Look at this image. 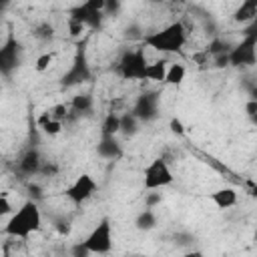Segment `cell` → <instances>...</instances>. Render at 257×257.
Instances as JSON below:
<instances>
[{
	"mask_svg": "<svg viewBox=\"0 0 257 257\" xmlns=\"http://www.w3.org/2000/svg\"><path fill=\"white\" fill-rule=\"evenodd\" d=\"M52 60H54V54H52V52H42V54L36 58V62H34L36 72H44V70H48V66L52 64Z\"/></svg>",
	"mask_w": 257,
	"mask_h": 257,
	"instance_id": "cell-24",
	"label": "cell"
},
{
	"mask_svg": "<svg viewBox=\"0 0 257 257\" xmlns=\"http://www.w3.org/2000/svg\"><path fill=\"white\" fill-rule=\"evenodd\" d=\"M245 112H247L249 118L255 116V114H257V100H247V104H245Z\"/></svg>",
	"mask_w": 257,
	"mask_h": 257,
	"instance_id": "cell-33",
	"label": "cell"
},
{
	"mask_svg": "<svg viewBox=\"0 0 257 257\" xmlns=\"http://www.w3.org/2000/svg\"><path fill=\"white\" fill-rule=\"evenodd\" d=\"M86 30V24H82L80 20H74V18H70L68 16V32H70V36L72 38H78V36H82V32Z\"/></svg>",
	"mask_w": 257,
	"mask_h": 257,
	"instance_id": "cell-25",
	"label": "cell"
},
{
	"mask_svg": "<svg viewBox=\"0 0 257 257\" xmlns=\"http://www.w3.org/2000/svg\"><path fill=\"white\" fill-rule=\"evenodd\" d=\"M96 153H98V157H102V159L116 161V159L122 157V147H120V143L116 141V137L100 135V141H98V145H96Z\"/></svg>",
	"mask_w": 257,
	"mask_h": 257,
	"instance_id": "cell-12",
	"label": "cell"
},
{
	"mask_svg": "<svg viewBox=\"0 0 257 257\" xmlns=\"http://www.w3.org/2000/svg\"><path fill=\"white\" fill-rule=\"evenodd\" d=\"M161 203V193H149V197H147V209H153L155 205H159Z\"/></svg>",
	"mask_w": 257,
	"mask_h": 257,
	"instance_id": "cell-32",
	"label": "cell"
},
{
	"mask_svg": "<svg viewBox=\"0 0 257 257\" xmlns=\"http://www.w3.org/2000/svg\"><path fill=\"white\" fill-rule=\"evenodd\" d=\"M42 167H44V161H42V157H40V153L36 149H28L20 157V161H18V171L22 175H26V177L40 175L42 173Z\"/></svg>",
	"mask_w": 257,
	"mask_h": 257,
	"instance_id": "cell-10",
	"label": "cell"
},
{
	"mask_svg": "<svg viewBox=\"0 0 257 257\" xmlns=\"http://www.w3.org/2000/svg\"><path fill=\"white\" fill-rule=\"evenodd\" d=\"M253 239H255V241H257V229H255V233H253Z\"/></svg>",
	"mask_w": 257,
	"mask_h": 257,
	"instance_id": "cell-37",
	"label": "cell"
},
{
	"mask_svg": "<svg viewBox=\"0 0 257 257\" xmlns=\"http://www.w3.org/2000/svg\"><path fill=\"white\" fill-rule=\"evenodd\" d=\"M229 64L235 68L257 64V38L245 36L229 50Z\"/></svg>",
	"mask_w": 257,
	"mask_h": 257,
	"instance_id": "cell-6",
	"label": "cell"
},
{
	"mask_svg": "<svg viewBox=\"0 0 257 257\" xmlns=\"http://www.w3.org/2000/svg\"><path fill=\"white\" fill-rule=\"evenodd\" d=\"M18 52H20V46L16 44V40H8L0 48V68L4 74H10V70L18 66V62H20Z\"/></svg>",
	"mask_w": 257,
	"mask_h": 257,
	"instance_id": "cell-11",
	"label": "cell"
},
{
	"mask_svg": "<svg viewBox=\"0 0 257 257\" xmlns=\"http://www.w3.org/2000/svg\"><path fill=\"white\" fill-rule=\"evenodd\" d=\"M88 78H90V70H88V64H86V58H84L82 52H78L76 58H74V62H72V66L62 76V82L66 86H70V84H80V82H84Z\"/></svg>",
	"mask_w": 257,
	"mask_h": 257,
	"instance_id": "cell-9",
	"label": "cell"
},
{
	"mask_svg": "<svg viewBox=\"0 0 257 257\" xmlns=\"http://www.w3.org/2000/svg\"><path fill=\"white\" fill-rule=\"evenodd\" d=\"M84 245L92 255H106L112 249V225L104 217L84 237Z\"/></svg>",
	"mask_w": 257,
	"mask_h": 257,
	"instance_id": "cell-5",
	"label": "cell"
},
{
	"mask_svg": "<svg viewBox=\"0 0 257 257\" xmlns=\"http://www.w3.org/2000/svg\"><path fill=\"white\" fill-rule=\"evenodd\" d=\"M42 227V213L36 201H24L8 219L4 225V235L14 239H26L32 233L40 231Z\"/></svg>",
	"mask_w": 257,
	"mask_h": 257,
	"instance_id": "cell-1",
	"label": "cell"
},
{
	"mask_svg": "<svg viewBox=\"0 0 257 257\" xmlns=\"http://www.w3.org/2000/svg\"><path fill=\"white\" fill-rule=\"evenodd\" d=\"M32 36L38 38V40H42V42H46V40H50V38L54 36V28H52L48 22H40V24L34 26Z\"/></svg>",
	"mask_w": 257,
	"mask_h": 257,
	"instance_id": "cell-22",
	"label": "cell"
},
{
	"mask_svg": "<svg viewBox=\"0 0 257 257\" xmlns=\"http://www.w3.org/2000/svg\"><path fill=\"white\" fill-rule=\"evenodd\" d=\"M139 118L128 110V112H124V114H120V133L124 135V137H133V135H137L139 133Z\"/></svg>",
	"mask_w": 257,
	"mask_h": 257,
	"instance_id": "cell-21",
	"label": "cell"
},
{
	"mask_svg": "<svg viewBox=\"0 0 257 257\" xmlns=\"http://www.w3.org/2000/svg\"><path fill=\"white\" fill-rule=\"evenodd\" d=\"M243 189H245V193H247L251 199H257V181L247 179V181L243 183Z\"/></svg>",
	"mask_w": 257,
	"mask_h": 257,
	"instance_id": "cell-29",
	"label": "cell"
},
{
	"mask_svg": "<svg viewBox=\"0 0 257 257\" xmlns=\"http://www.w3.org/2000/svg\"><path fill=\"white\" fill-rule=\"evenodd\" d=\"M131 112H133L141 122L155 120L157 114H159V96H157V92H143V94L135 100V106L131 108Z\"/></svg>",
	"mask_w": 257,
	"mask_h": 257,
	"instance_id": "cell-8",
	"label": "cell"
},
{
	"mask_svg": "<svg viewBox=\"0 0 257 257\" xmlns=\"http://www.w3.org/2000/svg\"><path fill=\"white\" fill-rule=\"evenodd\" d=\"M70 108L74 114H88L92 110V96L82 92V94H74L72 100H70Z\"/></svg>",
	"mask_w": 257,
	"mask_h": 257,
	"instance_id": "cell-17",
	"label": "cell"
},
{
	"mask_svg": "<svg viewBox=\"0 0 257 257\" xmlns=\"http://www.w3.org/2000/svg\"><path fill=\"white\" fill-rule=\"evenodd\" d=\"M209 199L213 201V205L217 209H231L237 205V191L233 187H221V189L213 191L209 195Z\"/></svg>",
	"mask_w": 257,
	"mask_h": 257,
	"instance_id": "cell-13",
	"label": "cell"
},
{
	"mask_svg": "<svg viewBox=\"0 0 257 257\" xmlns=\"http://www.w3.org/2000/svg\"><path fill=\"white\" fill-rule=\"evenodd\" d=\"M251 120H253V124L257 126V114H255V116H251Z\"/></svg>",
	"mask_w": 257,
	"mask_h": 257,
	"instance_id": "cell-36",
	"label": "cell"
},
{
	"mask_svg": "<svg viewBox=\"0 0 257 257\" xmlns=\"http://www.w3.org/2000/svg\"><path fill=\"white\" fill-rule=\"evenodd\" d=\"M92 253L86 249V245H84V241H80V243H74L72 247H70V257H90Z\"/></svg>",
	"mask_w": 257,
	"mask_h": 257,
	"instance_id": "cell-26",
	"label": "cell"
},
{
	"mask_svg": "<svg viewBox=\"0 0 257 257\" xmlns=\"http://www.w3.org/2000/svg\"><path fill=\"white\" fill-rule=\"evenodd\" d=\"M167 70H169V62H167V60H155V62H149L147 72H145V80L165 82V78H167Z\"/></svg>",
	"mask_w": 257,
	"mask_h": 257,
	"instance_id": "cell-16",
	"label": "cell"
},
{
	"mask_svg": "<svg viewBox=\"0 0 257 257\" xmlns=\"http://www.w3.org/2000/svg\"><path fill=\"white\" fill-rule=\"evenodd\" d=\"M12 203L8 201L6 195H0V215H12Z\"/></svg>",
	"mask_w": 257,
	"mask_h": 257,
	"instance_id": "cell-30",
	"label": "cell"
},
{
	"mask_svg": "<svg viewBox=\"0 0 257 257\" xmlns=\"http://www.w3.org/2000/svg\"><path fill=\"white\" fill-rule=\"evenodd\" d=\"M213 64L219 66V68H223V66H231V64H229V52H227V54H219V56H215V58H213Z\"/></svg>",
	"mask_w": 257,
	"mask_h": 257,
	"instance_id": "cell-31",
	"label": "cell"
},
{
	"mask_svg": "<svg viewBox=\"0 0 257 257\" xmlns=\"http://www.w3.org/2000/svg\"><path fill=\"white\" fill-rule=\"evenodd\" d=\"M36 124H38V128H40L46 137H56V135L62 133V122L56 120V118H52L48 110H44V112L36 118Z\"/></svg>",
	"mask_w": 257,
	"mask_h": 257,
	"instance_id": "cell-15",
	"label": "cell"
},
{
	"mask_svg": "<svg viewBox=\"0 0 257 257\" xmlns=\"http://www.w3.org/2000/svg\"><path fill=\"white\" fill-rule=\"evenodd\" d=\"M120 133V114L116 112H108L100 124V135H108V137H116Z\"/></svg>",
	"mask_w": 257,
	"mask_h": 257,
	"instance_id": "cell-20",
	"label": "cell"
},
{
	"mask_svg": "<svg viewBox=\"0 0 257 257\" xmlns=\"http://www.w3.org/2000/svg\"><path fill=\"white\" fill-rule=\"evenodd\" d=\"M169 128H171V133L177 135V137H183V135H185V126H183V122H181L179 118H171Z\"/></svg>",
	"mask_w": 257,
	"mask_h": 257,
	"instance_id": "cell-27",
	"label": "cell"
},
{
	"mask_svg": "<svg viewBox=\"0 0 257 257\" xmlns=\"http://www.w3.org/2000/svg\"><path fill=\"white\" fill-rule=\"evenodd\" d=\"M231 48H233V46H229V44L223 42L221 38H215V40H211V44L207 46V54L215 58V56H219V54H227Z\"/></svg>",
	"mask_w": 257,
	"mask_h": 257,
	"instance_id": "cell-23",
	"label": "cell"
},
{
	"mask_svg": "<svg viewBox=\"0 0 257 257\" xmlns=\"http://www.w3.org/2000/svg\"><path fill=\"white\" fill-rule=\"evenodd\" d=\"M255 18H257V0L241 2L239 8L233 12V20L241 24H251Z\"/></svg>",
	"mask_w": 257,
	"mask_h": 257,
	"instance_id": "cell-14",
	"label": "cell"
},
{
	"mask_svg": "<svg viewBox=\"0 0 257 257\" xmlns=\"http://www.w3.org/2000/svg\"><path fill=\"white\" fill-rule=\"evenodd\" d=\"M147 56H145V48H131L126 52H122L116 68L118 74L126 80H145V72H147Z\"/></svg>",
	"mask_w": 257,
	"mask_h": 257,
	"instance_id": "cell-3",
	"label": "cell"
},
{
	"mask_svg": "<svg viewBox=\"0 0 257 257\" xmlns=\"http://www.w3.org/2000/svg\"><path fill=\"white\" fill-rule=\"evenodd\" d=\"M96 189H98V185H96V181L92 179V175L82 173V175H78V177L64 189V197H66L70 203H74V205H82L84 201H88V199L96 193Z\"/></svg>",
	"mask_w": 257,
	"mask_h": 257,
	"instance_id": "cell-7",
	"label": "cell"
},
{
	"mask_svg": "<svg viewBox=\"0 0 257 257\" xmlns=\"http://www.w3.org/2000/svg\"><path fill=\"white\" fill-rule=\"evenodd\" d=\"M185 76H187V68H185V64H181V62H173V64H169L165 84L179 86V84L185 80Z\"/></svg>",
	"mask_w": 257,
	"mask_h": 257,
	"instance_id": "cell-19",
	"label": "cell"
},
{
	"mask_svg": "<svg viewBox=\"0 0 257 257\" xmlns=\"http://www.w3.org/2000/svg\"><path fill=\"white\" fill-rule=\"evenodd\" d=\"M118 8H120V4H118L116 0H112V2H106V6H104V12H110V14H114Z\"/></svg>",
	"mask_w": 257,
	"mask_h": 257,
	"instance_id": "cell-34",
	"label": "cell"
},
{
	"mask_svg": "<svg viewBox=\"0 0 257 257\" xmlns=\"http://www.w3.org/2000/svg\"><path fill=\"white\" fill-rule=\"evenodd\" d=\"M173 171L169 167V163L163 159V157H157L153 159L145 171H143V187L147 191H157V189H163V187H169L173 183Z\"/></svg>",
	"mask_w": 257,
	"mask_h": 257,
	"instance_id": "cell-4",
	"label": "cell"
},
{
	"mask_svg": "<svg viewBox=\"0 0 257 257\" xmlns=\"http://www.w3.org/2000/svg\"><path fill=\"white\" fill-rule=\"evenodd\" d=\"M143 44L157 50V52H165V54H171V52H181L187 44V28L181 20L177 22H171L167 26H163L161 30L157 32H151L143 38Z\"/></svg>",
	"mask_w": 257,
	"mask_h": 257,
	"instance_id": "cell-2",
	"label": "cell"
},
{
	"mask_svg": "<svg viewBox=\"0 0 257 257\" xmlns=\"http://www.w3.org/2000/svg\"><path fill=\"white\" fill-rule=\"evenodd\" d=\"M179 257H203V253H201L199 249H191V251H185V253L179 255Z\"/></svg>",
	"mask_w": 257,
	"mask_h": 257,
	"instance_id": "cell-35",
	"label": "cell"
},
{
	"mask_svg": "<svg viewBox=\"0 0 257 257\" xmlns=\"http://www.w3.org/2000/svg\"><path fill=\"white\" fill-rule=\"evenodd\" d=\"M135 227H137L139 231H151V229H155V227H157V215H155V211L145 207V209L135 217Z\"/></svg>",
	"mask_w": 257,
	"mask_h": 257,
	"instance_id": "cell-18",
	"label": "cell"
},
{
	"mask_svg": "<svg viewBox=\"0 0 257 257\" xmlns=\"http://www.w3.org/2000/svg\"><path fill=\"white\" fill-rule=\"evenodd\" d=\"M28 193H30V201H40L42 199V187L40 185H36V183H30L28 185Z\"/></svg>",
	"mask_w": 257,
	"mask_h": 257,
	"instance_id": "cell-28",
	"label": "cell"
}]
</instances>
